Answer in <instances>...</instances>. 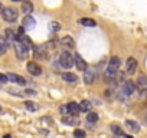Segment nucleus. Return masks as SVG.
Here are the masks:
<instances>
[{
  "label": "nucleus",
  "mask_w": 147,
  "mask_h": 138,
  "mask_svg": "<svg viewBox=\"0 0 147 138\" xmlns=\"http://www.w3.org/2000/svg\"><path fill=\"white\" fill-rule=\"evenodd\" d=\"M118 66H120V59L117 56H113L107 66V76H115L118 72Z\"/></svg>",
  "instance_id": "obj_1"
},
{
  "label": "nucleus",
  "mask_w": 147,
  "mask_h": 138,
  "mask_svg": "<svg viewBox=\"0 0 147 138\" xmlns=\"http://www.w3.org/2000/svg\"><path fill=\"white\" fill-rule=\"evenodd\" d=\"M59 63H61L63 68L69 69V68H72L74 63H75V58H74L69 52H62V53H61V58H59Z\"/></svg>",
  "instance_id": "obj_2"
},
{
  "label": "nucleus",
  "mask_w": 147,
  "mask_h": 138,
  "mask_svg": "<svg viewBox=\"0 0 147 138\" xmlns=\"http://www.w3.org/2000/svg\"><path fill=\"white\" fill-rule=\"evenodd\" d=\"M15 50H16V55H18V58L19 59H26L28 58V52H29V48L26 46V45H23V43H20L19 40L15 43Z\"/></svg>",
  "instance_id": "obj_3"
},
{
  "label": "nucleus",
  "mask_w": 147,
  "mask_h": 138,
  "mask_svg": "<svg viewBox=\"0 0 147 138\" xmlns=\"http://www.w3.org/2000/svg\"><path fill=\"white\" fill-rule=\"evenodd\" d=\"M2 16H3V19L6 22H10L12 23V22H15L18 19V12L13 7H5L3 12H2Z\"/></svg>",
  "instance_id": "obj_4"
},
{
  "label": "nucleus",
  "mask_w": 147,
  "mask_h": 138,
  "mask_svg": "<svg viewBox=\"0 0 147 138\" xmlns=\"http://www.w3.org/2000/svg\"><path fill=\"white\" fill-rule=\"evenodd\" d=\"M26 68H28L29 74L33 75V76H38V75L42 74V68H40L38 63H35V62H29V63L26 65Z\"/></svg>",
  "instance_id": "obj_5"
},
{
  "label": "nucleus",
  "mask_w": 147,
  "mask_h": 138,
  "mask_svg": "<svg viewBox=\"0 0 147 138\" xmlns=\"http://www.w3.org/2000/svg\"><path fill=\"white\" fill-rule=\"evenodd\" d=\"M125 71H127V74H130V75H133V74L137 71V60H136L134 58H130V59L127 60V63H125Z\"/></svg>",
  "instance_id": "obj_6"
},
{
  "label": "nucleus",
  "mask_w": 147,
  "mask_h": 138,
  "mask_svg": "<svg viewBox=\"0 0 147 138\" xmlns=\"http://www.w3.org/2000/svg\"><path fill=\"white\" fill-rule=\"evenodd\" d=\"M94 79H95V74H94V71L92 69H85L84 71V81H85V84L87 85H91L92 82H94Z\"/></svg>",
  "instance_id": "obj_7"
},
{
  "label": "nucleus",
  "mask_w": 147,
  "mask_h": 138,
  "mask_svg": "<svg viewBox=\"0 0 147 138\" xmlns=\"http://www.w3.org/2000/svg\"><path fill=\"white\" fill-rule=\"evenodd\" d=\"M7 79L15 82V84H19V85H26V79L23 76L16 75V74H7Z\"/></svg>",
  "instance_id": "obj_8"
},
{
  "label": "nucleus",
  "mask_w": 147,
  "mask_h": 138,
  "mask_svg": "<svg viewBox=\"0 0 147 138\" xmlns=\"http://www.w3.org/2000/svg\"><path fill=\"white\" fill-rule=\"evenodd\" d=\"M66 108H68V112H69L71 115H77V114L81 112L80 105H78L77 102H69V104H66Z\"/></svg>",
  "instance_id": "obj_9"
},
{
  "label": "nucleus",
  "mask_w": 147,
  "mask_h": 138,
  "mask_svg": "<svg viewBox=\"0 0 147 138\" xmlns=\"http://www.w3.org/2000/svg\"><path fill=\"white\" fill-rule=\"evenodd\" d=\"M35 25H36V22H35V19H33L30 15H28V16L23 19V27H25V29H29V30H30V29L35 27Z\"/></svg>",
  "instance_id": "obj_10"
},
{
  "label": "nucleus",
  "mask_w": 147,
  "mask_h": 138,
  "mask_svg": "<svg viewBox=\"0 0 147 138\" xmlns=\"http://www.w3.org/2000/svg\"><path fill=\"white\" fill-rule=\"evenodd\" d=\"M74 58H75V65H77V68L80 69V71H85V69H87V62L81 58V55H75Z\"/></svg>",
  "instance_id": "obj_11"
},
{
  "label": "nucleus",
  "mask_w": 147,
  "mask_h": 138,
  "mask_svg": "<svg viewBox=\"0 0 147 138\" xmlns=\"http://www.w3.org/2000/svg\"><path fill=\"white\" fill-rule=\"evenodd\" d=\"M134 91H136V85H134L131 81H127V82L124 84V86H123V92H124L125 95H131Z\"/></svg>",
  "instance_id": "obj_12"
},
{
  "label": "nucleus",
  "mask_w": 147,
  "mask_h": 138,
  "mask_svg": "<svg viewBox=\"0 0 147 138\" xmlns=\"http://www.w3.org/2000/svg\"><path fill=\"white\" fill-rule=\"evenodd\" d=\"M18 40H19L20 43L26 45L28 48H35V46H33V43H32V40H30L26 35H23V33H19V35H18Z\"/></svg>",
  "instance_id": "obj_13"
},
{
  "label": "nucleus",
  "mask_w": 147,
  "mask_h": 138,
  "mask_svg": "<svg viewBox=\"0 0 147 138\" xmlns=\"http://www.w3.org/2000/svg\"><path fill=\"white\" fill-rule=\"evenodd\" d=\"M137 88L141 89V91H146L147 89V76L146 75H140L138 79H137Z\"/></svg>",
  "instance_id": "obj_14"
},
{
  "label": "nucleus",
  "mask_w": 147,
  "mask_h": 138,
  "mask_svg": "<svg viewBox=\"0 0 147 138\" xmlns=\"http://www.w3.org/2000/svg\"><path fill=\"white\" fill-rule=\"evenodd\" d=\"M22 12L25 15H30L33 12V5L29 2V0H23V3H22Z\"/></svg>",
  "instance_id": "obj_15"
},
{
  "label": "nucleus",
  "mask_w": 147,
  "mask_h": 138,
  "mask_svg": "<svg viewBox=\"0 0 147 138\" xmlns=\"http://www.w3.org/2000/svg\"><path fill=\"white\" fill-rule=\"evenodd\" d=\"M62 79H63L65 82H68V84H75V82L78 81L77 75H74V74H71V72L62 74Z\"/></svg>",
  "instance_id": "obj_16"
},
{
  "label": "nucleus",
  "mask_w": 147,
  "mask_h": 138,
  "mask_svg": "<svg viewBox=\"0 0 147 138\" xmlns=\"http://www.w3.org/2000/svg\"><path fill=\"white\" fill-rule=\"evenodd\" d=\"M78 23H80V25H82V26H88V27H94V26L97 25V22H95L94 19H87V17L80 19V20H78Z\"/></svg>",
  "instance_id": "obj_17"
},
{
  "label": "nucleus",
  "mask_w": 147,
  "mask_h": 138,
  "mask_svg": "<svg viewBox=\"0 0 147 138\" xmlns=\"http://www.w3.org/2000/svg\"><path fill=\"white\" fill-rule=\"evenodd\" d=\"M125 127H127L130 131H133V132H138V131H140V127H138V124H137L136 121L127 119V121H125Z\"/></svg>",
  "instance_id": "obj_18"
},
{
  "label": "nucleus",
  "mask_w": 147,
  "mask_h": 138,
  "mask_svg": "<svg viewBox=\"0 0 147 138\" xmlns=\"http://www.w3.org/2000/svg\"><path fill=\"white\" fill-rule=\"evenodd\" d=\"M9 49V43L6 38H0V55H5Z\"/></svg>",
  "instance_id": "obj_19"
},
{
  "label": "nucleus",
  "mask_w": 147,
  "mask_h": 138,
  "mask_svg": "<svg viewBox=\"0 0 147 138\" xmlns=\"http://www.w3.org/2000/svg\"><path fill=\"white\" fill-rule=\"evenodd\" d=\"M35 58H38V59H46V52H45L43 46L35 48Z\"/></svg>",
  "instance_id": "obj_20"
},
{
  "label": "nucleus",
  "mask_w": 147,
  "mask_h": 138,
  "mask_svg": "<svg viewBox=\"0 0 147 138\" xmlns=\"http://www.w3.org/2000/svg\"><path fill=\"white\" fill-rule=\"evenodd\" d=\"M61 42H62V45L66 46V48H75V40H74L71 36H65Z\"/></svg>",
  "instance_id": "obj_21"
},
{
  "label": "nucleus",
  "mask_w": 147,
  "mask_h": 138,
  "mask_svg": "<svg viewBox=\"0 0 147 138\" xmlns=\"http://www.w3.org/2000/svg\"><path fill=\"white\" fill-rule=\"evenodd\" d=\"M78 105H80V109H81L82 112H88V111L91 109V102H90V101H87V99L81 101Z\"/></svg>",
  "instance_id": "obj_22"
},
{
  "label": "nucleus",
  "mask_w": 147,
  "mask_h": 138,
  "mask_svg": "<svg viewBox=\"0 0 147 138\" xmlns=\"http://www.w3.org/2000/svg\"><path fill=\"white\" fill-rule=\"evenodd\" d=\"M49 30H51L52 33H56V32L61 30V25H59L58 22H51V23H49Z\"/></svg>",
  "instance_id": "obj_23"
},
{
  "label": "nucleus",
  "mask_w": 147,
  "mask_h": 138,
  "mask_svg": "<svg viewBox=\"0 0 147 138\" xmlns=\"http://www.w3.org/2000/svg\"><path fill=\"white\" fill-rule=\"evenodd\" d=\"M6 39L7 40H16L18 39V35H15V32L13 30H10V29H6Z\"/></svg>",
  "instance_id": "obj_24"
},
{
  "label": "nucleus",
  "mask_w": 147,
  "mask_h": 138,
  "mask_svg": "<svg viewBox=\"0 0 147 138\" xmlns=\"http://www.w3.org/2000/svg\"><path fill=\"white\" fill-rule=\"evenodd\" d=\"M87 121H88V122H97V121H98V114H97V112H88Z\"/></svg>",
  "instance_id": "obj_25"
},
{
  "label": "nucleus",
  "mask_w": 147,
  "mask_h": 138,
  "mask_svg": "<svg viewBox=\"0 0 147 138\" xmlns=\"http://www.w3.org/2000/svg\"><path fill=\"white\" fill-rule=\"evenodd\" d=\"M74 137H75V138H85V131L75 129V131H74Z\"/></svg>",
  "instance_id": "obj_26"
},
{
  "label": "nucleus",
  "mask_w": 147,
  "mask_h": 138,
  "mask_svg": "<svg viewBox=\"0 0 147 138\" xmlns=\"http://www.w3.org/2000/svg\"><path fill=\"white\" fill-rule=\"evenodd\" d=\"M26 108H28L29 111H36V109H38V105H36L35 102H32V101H28V102H26Z\"/></svg>",
  "instance_id": "obj_27"
},
{
  "label": "nucleus",
  "mask_w": 147,
  "mask_h": 138,
  "mask_svg": "<svg viewBox=\"0 0 147 138\" xmlns=\"http://www.w3.org/2000/svg\"><path fill=\"white\" fill-rule=\"evenodd\" d=\"M72 117H74V115H71V114H69V118H68V117H66V115H65V117H63V118H62V121H63V122H65V124H75V122H77V121H75V119H74V118H72Z\"/></svg>",
  "instance_id": "obj_28"
},
{
  "label": "nucleus",
  "mask_w": 147,
  "mask_h": 138,
  "mask_svg": "<svg viewBox=\"0 0 147 138\" xmlns=\"http://www.w3.org/2000/svg\"><path fill=\"white\" fill-rule=\"evenodd\" d=\"M111 129H113V132L115 134V135H123V131H121V128L118 127V125H111Z\"/></svg>",
  "instance_id": "obj_29"
},
{
  "label": "nucleus",
  "mask_w": 147,
  "mask_h": 138,
  "mask_svg": "<svg viewBox=\"0 0 147 138\" xmlns=\"http://www.w3.org/2000/svg\"><path fill=\"white\" fill-rule=\"evenodd\" d=\"M9 79H7V75H5V74H0V84H6Z\"/></svg>",
  "instance_id": "obj_30"
},
{
  "label": "nucleus",
  "mask_w": 147,
  "mask_h": 138,
  "mask_svg": "<svg viewBox=\"0 0 147 138\" xmlns=\"http://www.w3.org/2000/svg\"><path fill=\"white\" fill-rule=\"evenodd\" d=\"M3 9H5V7H3V5H2V3H0V13H2V12H3Z\"/></svg>",
  "instance_id": "obj_31"
},
{
  "label": "nucleus",
  "mask_w": 147,
  "mask_h": 138,
  "mask_svg": "<svg viewBox=\"0 0 147 138\" xmlns=\"http://www.w3.org/2000/svg\"><path fill=\"white\" fill-rule=\"evenodd\" d=\"M3 138H12V135H9V134H7V135H5Z\"/></svg>",
  "instance_id": "obj_32"
},
{
  "label": "nucleus",
  "mask_w": 147,
  "mask_h": 138,
  "mask_svg": "<svg viewBox=\"0 0 147 138\" xmlns=\"http://www.w3.org/2000/svg\"><path fill=\"white\" fill-rule=\"evenodd\" d=\"M124 138H133L131 135H124Z\"/></svg>",
  "instance_id": "obj_33"
},
{
  "label": "nucleus",
  "mask_w": 147,
  "mask_h": 138,
  "mask_svg": "<svg viewBox=\"0 0 147 138\" xmlns=\"http://www.w3.org/2000/svg\"><path fill=\"white\" fill-rule=\"evenodd\" d=\"M13 2H20V0H13Z\"/></svg>",
  "instance_id": "obj_34"
},
{
  "label": "nucleus",
  "mask_w": 147,
  "mask_h": 138,
  "mask_svg": "<svg viewBox=\"0 0 147 138\" xmlns=\"http://www.w3.org/2000/svg\"><path fill=\"white\" fill-rule=\"evenodd\" d=\"M0 111H2V108H0Z\"/></svg>",
  "instance_id": "obj_35"
}]
</instances>
